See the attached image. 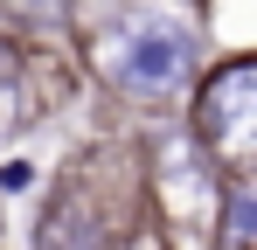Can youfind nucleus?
<instances>
[{"label": "nucleus", "instance_id": "f257e3e1", "mask_svg": "<svg viewBox=\"0 0 257 250\" xmlns=\"http://www.w3.org/2000/svg\"><path fill=\"white\" fill-rule=\"evenodd\" d=\"M90 70L125 104H174L202 77V28L181 7H125L90 35Z\"/></svg>", "mask_w": 257, "mask_h": 250}, {"label": "nucleus", "instance_id": "f03ea898", "mask_svg": "<svg viewBox=\"0 0 257 250\" xmlns=\"http://www.w3.org/2000/svg\"><path fill=\"white\" fill-rule=\"evenodd\" d=\"M188 132L215 167H236V174L257 167V56H236L202 77Z\"/></svg>", "mask_w": 257, "mask_h": 250}, {"label": "nucleus", "instance_id": "7ed1b4c3", "mask_svg": "<svg viewBox=\"0 0 257 250\" xmlns=\"http://www.w3.org/2000/svg\"><path fill=\"white\" fill-rule=\"evenodd\" d=\"M222 243L229 250H257V167L229 181L222 195Z\"/></svg>", "mask_w": 257, "mask_h": 250}, {"label": "nucleus", "instance_id": "20e7f679", "mask_svg": "<svg viewBox=\"0 0 257 250\" xmlns=\"http://www.w3.org/2000/svg\"><path fill=\"white\" fill-rule=\"evenodd\" d=\"M28 188H35V167H28V160H7V167H0V195H28Z\"/></svg>", "mask_w": 257, "mask_h": 250}, {"label": "nucleus", "instance_id": "39448f33", "mask_svg": "<svg viewBox=\"0 0 257 250\" xmlns=\"http://www.w3.org/2000/svg\"><path fill=\"white\" fill-rule=\"evenodd\" d=\"M21 14H28V21H63L70 0H21Z\"/></svg>", "mask_w": 257, "mask_h": 250}]
</instances>
